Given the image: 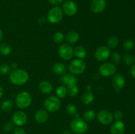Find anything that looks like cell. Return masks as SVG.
<instances>
[{"label": "cell", "instance_id": "ab89813d", "mask_svg": "<svg viewBox=\"0 0 135 134\" xmlns=\"http://www.w3.org/2000/svg\"><path fill=\"white\" fill-rule=\"evenodd\" d=\"M3 93H4L3 89L2 87L0 86V99H1V97H3Z\"/></svg>", "mask_w": 135, "mask_h": 134}, {"label": "cell", "instance_id": "ffe728a7", "mask_svg": "<svg viewBox=\"0 0 135 134\" xmlns=\"http://www.w3.org/2000/svg\"><path fill=\"white\" fill-rule=\"evenodd\" d=\"M53 70L55 74L63 76L67 72V67L64 64L61 63H57L53 66Z\"/></svg>", "mask_w": 135, "mask_h": 134}, {"label": "cell", "instance_id": "1f68e13d", "mask_svg": "<svg viewBox=\"0 0 135 134\" xmlns=\"http://www.w3.org/2000/svg\"><path fill=\"white\" fill-rule=\"evenodd\" d=\"M123 61L127 65H131L134 62V58L131 54L127 53L123 56Z\"/></svg>", "mask_w": 135, "mask_h": 134}, {"label": "cell", "instance_id": "4316f807", "mask_svg": "<svg viewBox=\"0 0 135 134\" xmlns=\"http://www.w3.org/2000/svg\"><path fill=\"white\" fill-rule=\"evenodd\" d=\"M119 42V38L116 36H112L110 38H109L108 41V47H110V48H115L118 46Z\"/></svg>", "mask_w": 135, "mask_h": 134}, {"label": "cell", "instance_id": "52a82bcc", "mask_svg": "<svg viewBox=\"0 0 135 134\" xmlns=\"http://www.w3.org/2000/svg\"><path fill=\"white\" fill-rule=\"evenodd\" d=\"M98 70L100 74L102 75L103 76L109 77V76H113L115 74L117 68H116L115 65L113 63H105L100 65Z\"/></svg>", "mask_w": 135, "mask_h": 134}, {"label": "cell", "instance_id": "8992f818", "mask_svg": "<svg viewBox=\"0 0 135 134\" xmlns=\"http://www.w3.org/2000/svg\"><path fill=\"white\" fill-rule=\"evenodd\" d=\"M69 69L73 74H80L84 71L86 64L83 60L80 59L73 60L69 63Z\"/></svg>", "mask_w": 135, "mask_h": 134}, {"label": "cell", "instance_id": "7402d4cb", "mask_svg": "<svg viewBox=\"0 0 135 134\" xmlns=\"http://www.w3.org/2000/svg\"><path fill=\"white\" fill-rule=\"evenodd\" d=\"M73 53L76 57L80 59H84L86 56V51L85 48L81 45L76 46L73 50Z\"/></svg>", "mask_w": 135, "mask_h": 134}, {"label": "cell", "instance_id": "b9f144b4", "mask_svg": "<svg viewBox=\"0 0 135 134\" xmlns=\"http://www.w3.org/2000/svg\"><path fill=\"white\" fill-rule=\"evenodd\" d=\"M3 38V33L2 30L0 29V42L2 40Z\"/></svg>", "mask_w": 135, "mask_h": 134}, {"label": "cell", "instance_id": "f1b7e54d", "mask_svg": "<svg viewBox=\"0 0 135 134\" xmlns=\"http://www.w3.org/2000/svg\"><path fill=\"white\" fill-rule=\"evenodd\" d=\"M66 112L69 115L73 116H75L77 114L76 106L72 104H69V105H67V107H66Z\"/></svg>", "mask_w": 135, "mask_h": 134}, {"label": "cell", "instance_id": "30bf717a", "mask_svg": "<svg viewBox=\"0 0 135 134\" xmlns=\"http://www.w3.org/2000/svg\"><path fill=\"white\" fill-rule=\"evenodd\" d=\"M97 118L102 124L109 125L113 122V115L109 110H102L98 113Z\"/></svg>", "mask_w": 135, "mask_h": 134}, {"label": "cell", "instance_id": "277c9868", "mask_svg": "<svg viewBox=\"0 0 135 134\" xmlns=\"http://www.w3.org/2000/svg\"><path fill=\"white\" fill-rule=\"evenodd\" d=\"M63 17V13L62 9L59 7H54L49 11L47 19L50 23L57 24L61 21Z\"/></svg>", "mask_w": 135, "mask_h": 134}, {"label": "cell", "instance_id": "d6a6232c", "mask_svg": "<svg viewBox=\"0 0 135 134\" xmlns=\"http://www.w3.org/2000/svg\"><path fill=\"white\" fill-rule=\"evenodd\" d=\"M11 66L7 64H3L0 66V74L6 75L10 72Z\"/></svg>", "mask_w": 135, "mask_h": 134}, {"label": "cell", "instance_id": "d6986e66", "mask_svg": "<svg viewBox=\"0 0 135 134\" xmlns=\"http://www.w3.org/2000/svg\"><path fill=\"white\" fill-rule=\"evenodd\" d=\"M39 89L44 94H49L53 89V86L48 81H42L39 84Z\"/></svg>", "mask_w": 135, "mask_h": 134}, {"label": "cell", "instance_id": "6da1fadb", "mask_svg": "<svg viewBox=\"0 0 135 134\" xmlns=\"http://www.w3.org/2000/svg\"><path fill=\"white\" fill-rule=\"evenodd\" d=\"M9 80L12 84L21 85L26 84L28 80V74L22 69H15L10 72Z\"/></svg>", "mask_w": 135, "mask_h": 134}, {"label": "cell", "instance_id": "7bdbcfd3", "mask_svg": "<svg viewBox=\"0 0 135 134\" xmlns=\"http://www.w3.org/2000/svg\"><path fill=\"white\" fill-rule=\"evenodd\" d=\"M63 134H71V132L69 130H65L63 131Z\"/></svg>", "mask_w": 135, "mask_h": 134}, {"label": "cell", "instance_id": "603a6c76", "mask_svg": "<svg viewBox=\"0 0 135 134\" xmlns=\"http://www.w3.org/2000/svg\"><path fill=\"white\" fill-rule=\"evenodd\" d=\"M12 48L7 43L0 45V53L3 55H9L11 53Z\"/></svg>", "mask_w": 135, "mask_h": 134}, {"label": "cell", "instance_id": "f546056e", "mask_svg": "<svg viewBox=\"0 0 135 134\" xmlns=\"http://www.w3.org/2000/svg\"><path fill=\"white\" fill-rule=\"evenodd\" d=\"M123 47L124 50H125V51H131L134 47V43H133V42L131 39L125 40L123 42Z\"/></svg>", "mask_w": 135, "mask_h": 134}, {"label": "cell", "instance_id": "5bb4252c", "mask_svg": "<svg viewBox=\"0 0 135 134\" xmlns=\"http://www.w3.org/2000/svg\"><path fill=\"white\" fill-rule=\"evenodd\" d=\"M106 7L105 0H93L91 3V9L95 13H100L104 11Z\"/></svg>", "mask_w": 135, "mask_h": 134}, {"label": "cell", "instance_id": "ee69618b", "mask_svg": "<svg viewBox=\"0 0 135 134\" xmlns=\"http://www.w3.org/2000/svg\"><path fill=\"white\" fill-rule=\"evenodd\" d=\"M134 62L135 63V56H134Z\"/></svg>", "mask_w": 135, "mask_h": 134}, {"label": "cell", "instance_id": "7a4b0ae2", "mask_svg": "<svg viewBox=\"0 0 135 134\" xmlns=\"http://www.w3.org/2000/svg\"><path fill=\"white\" fill-rule=\"evenodd\" d=\"M70 127L75 133L83 134L88 130V126L85 120L80 118V117H76L71 122Z\"/></svg>", "mask_w": 135, "mask_h": 134}, {"label": "cell", "instance_id": "9a60e30c", "mask_svg": "<svg viewBox=\"0 0 135 134\" xmlns=\"http://www.w3.org/2000/svg\"><path fill=\"white\" fill-rule=\"evenodd\" d=\"M125 130V123L121 120L117 121L110 128L111 134H123Z\"/></svg>", "mask_w": 135, "mask_h": 134}, {"label": "cell", "instance_id": "4dcf8cb0", "mask_svg": "<svg viewBox=\"0 0 135 134\" xmlns=\"http://www.w3.org/2000/svg\"><path fill=\"white\" fill-rule=\"evenodd\" d=\"M54 42L56 43H61L63 42L64 40V35L62 32H56L54 35Z\"/></svg>", "mask_w": 135, "mask_h": 134}, {"label": "cell", "instance_id": "e0dca14e", "mask_svg": "<svg viewBox=\"0 0 135 134\" xmlns=\"http://www.w3.org/2000/svg\"><path fill=\"white\" fill-rule=\"evenodd\" d=\"M61 81L65 85L69 86V85L76 84V78L73 74H65L61 78Z\"/></svg>", "mask_w": 135, "mask_h": 134}, {"label": "cell", "instance_id": "9c48e42d", "mask_svg": "<svg viewBox=\"0 0 135 134\" xmlns=\"http://www.w3.org/2000/svg\"><path fill=\"white\" fill-rule=\"evenodd\" d=\"M111 51L109 49V47L107 46H100L96 49L95 51L94 56L96 60L98 61L103 62L108 59L109 56H110Z\"/></svg>", "mask_w": 135, "mask_h": 134}, {"label": "cell", "instance_id": "60d3db41", "mask_svg": "<svg viewBox=\"0 0 135 134\" xmlns=\"http://www.w3.org/2000/svg\"><path fill=\"white\" fill-rule=\"evenodd\" d=\"M11 68H13L14 70L16 69V68H17V63H13V64H11Z\"/></svg>", "mask_w": 135, "mask_h": 134}, {"label": "cell", "instance_id": "ba28073f", "mask_svg": "<svg viewBox=\"0 0 135 134\" xmlns=\"http://www.w3.org/2000/svg\"><path fill=\"white\" fill-rule=\"evenodd\" d=\"M59 54L61 58L65 60H70L73 55V49L71 45L63 43L59 48Z\"/></svg>", "mask_w": 135, "mask_h": 134}, {"label": "cell", "instance_id": "4fadbf2b", "mask_svg": "<svg viewBox=\"0 0 135 134\" xmlns=\"http://www.w3.org/2000/svg\"><path fill=\"white\" fill-rule=\"evenodd\" d=\"M13 122L14 124L18 126H23L27 121V116L22 111H17L13 115Z\"/></svg>", "mask_w": 135, "mask_h": 134}, {"label": "cell", "instance_id": "44dd1931", "mask_svg": "<svg viewBox=\"0 0 135 134\" xmlns=\"http://www.w3.org/2000/svg\"><path fill=\"white\" fill-rule=\"evenodd\" d=\"M65 39L69 43L74 44V43H76L79 39V34L75 31L69 32L66 35Z\"/></svg>", "mask_w": 135, "mask_h": 134}, {"label": "cell", "instance_id": "8d00e7d4", "mask_svg": "<svg viewBox=\"0 0 135 134\" xmlns=\"http://www.w3.org/2000/svg\"><path fill=\"white\" fill-rule=\"evenodd\" d=\"M14 134H26V132L24 129L21 127H17L14 130Z\"/></svg>", "mask_w": 135, "mask_h": 134}, {"label": "cell", "instance_id": "2e32d148", "mask_svg": "<svg viewBox=\"0 0 135 134\" xmlns=\"http://www.w3.org/2000/svg\"><path fill=\"white\" fill-rule=\"evenodd\" d=\"M94 97L91 91L90 86L89 85L87 87V90L83 93V96H82V101L85 105H89V104L92 103V101H94Z\"/></svg>", "mask_w": 135, "mask_h": 134}, {"label": "cell", "instance_id": "836d02e7", "mask_svg": "<svg viewBox=\"0 0 135 134\" xmlns=\"http://www.w3.org/2000/svg\"><path fill=\"white\" fill-rule=\"evenodd\" d=\"M112 61L113 62V64H119L121 61V55L118 53L114 52L113 53L112 55Z\"/></svg>", "mask_w": 135, "mask_h": 134}, {"label": "cell", "instance_id": "74e56055", "mask_svg": "<svg viewBox=\"0 0 135 134\" xmlns=\"http://www.w3.org/2000/svg\"><path fill=\"white\" fill-rule=\"evenodd\" d=\"M49 2L53 5H59L63 2V0H49Z\"/></svg>", "mask_w": 135, "mask_h": 134}, {"label": "cell", "instance_id": "d590c367", "mask_svg": "<svg viewBox=\"0 0 135 134\" xmlns=\"http://www.w3.org/2000/svg\"><path fill=\"white\" fill-rule=\"evenodd\" d=\"M113 116L117 120V121H119L123 119V112L121 110H116L114 112Z\"/></svg>", "mask_w": 135, "mask_h": 134}, {"label": "cell", "instance_id": "484cf974", "mask_svg": "<svg viewBox=\"0 0 135 134\" xmlns=\"http://www.w3.org/2000/svg\"><path fill=\"white\" fill-rule=\"evenodd\" d=\"M13 107V102L11 101H5L1 105V109L4 112H9L12 110Z\"/></svg>", "mask_w": 135, "mask_h": 134}, {"label": "cell", "instance_id": "8fae6325", "mask_svg": "<svg viewBox=\"0 0 135 134\" xmlns=\"http://www.w3.org/2000/svg\"><path fill=\"white\" fill-rule=\"evenodd\" d=\"M78 7L74 1L69 0L65 1L63 5V11L68 16H73L76 13Z\"/></svg>", "mask_w": 135, "mask_h": 134}, {"label": "cell", "instance_id": "3957f363", "mask_svg": "<svg viewBox=\"0 0 135 134\" xmlns=\"http://www.w3.org/2000/svg\"><path fill=\"white\" fill-rule=\"evenodd\" d=\"M32 102V96L28 92L22 91L18 93L15 99V103L20 109L28 107Z\"/></svg>", "mask_w": 135, "mask_h": 134}, {"label": "cell", "instance_id": "cb8c5ba5", "mask_svg": "<svg viewBox=\"0 0 135 134\" xmlns=\"http://www.w3.org/2000/svg\"><path fill=\"white\" fill-rule=\"evenodd\" d=\"M67 94L71 97H75L79 93V87L76 85V84L67 86Z\"/></svg>", "mask_w": 135, "mask_h": 134}, {"label": "cell", "instance_id": "ac0fdd59", "mask_svg": "<svg viewBox=\"0 0 135 134\" xmlns=\"http://www.w3.org/2000/svg\"><path fill=\"white\" fill-rule=\"evenodd\" d=\"M48 118V113L45 110H40L36 113L35 120L40 123H45Z\"/></svg>", "mask_w": 135, "mask_h": 134}, {"label": "cell", "instance_id": "e575fe53", "mask_svg": "<svg viewBox=\"0 0 135 134\" xmlns=\"http://www.w3.org/2000/svg\"><path fill=\"white\" fill-rule=\"evenodd\" d=\"M14 128V123L11 122H7L3 126V130L5 131H10Z\"/></svg>", "mask_w": 135, "mask_h": 134}, {"label": "cell", "instance_id": "f35d334b", "mask_svg": "<svg viewBox=\"0 0 135 134\" xmlns=\"http://www.w3.org/2000/svg\"><path fill=\"white\" fill-rule=\"evenodd\" d=\"M131 74L132 77L135 79V65H133L131 68Z\"/></svg>", "mask_w": 135, "mask_h": 134}, {"label": "cell", "instance_id": "83f0119b", "mask_svg": "<svg viewBox=\"0 0 135 134\" xmlns=\"http://www.w3.org/2000/svg\"><path fill=\"white\" fill-rule=\"evenodd\" d=\"M95 112L92 110H88L85 111L83 114V117L85 120L90 122V121L93 120L95 118Z\"/></svg>", "mask_w": 135, "mask_h": 134}, {"label": "cell", "instance_id": "d4e9b609", "mask_svg": "<svg viewBox=\"0 0 135 134\" xmlns=\"http://www.w3.org/2000/svg\"><path fill=\"white\" fill-rule=\"evenodd\" d=\"M57 97L59 99H63L66 97L67 94V89L65 86L61 85L59 86L56 89Z\"/></svg>", "mask_w": 135, "mask_h": 134}, {"label": "cell", "instance_id": "5b68a950", "mask_svg": "<svg viewBox=\"0 0 135 134\" xmlns=\"http://www.w3.org/2000/svg\"><path fill=\"white\" fill-rule=\"evenodd\" d=\"M61 106V101L59 98L56 96H50L47 97L44 102V107L50 112L57 111Z\"/></svg>", "mask_w": 135, "mask_h": 134}, {"label": "cell", "instance_id": "7c38bea8", "mask_svg": "<svg viewBox=\"0 0 135 134\" xmlns=\"http://www.w3.org/2000/svg\"><path fill=\"white\" fill-rule=\"evenodd\" d=\"M125 80L123 76L121 74H117L112 79V85L117 92H119L124 87Z\"/></svg>", "mask_w": 135, "mask_h": 134}]
</instances>
